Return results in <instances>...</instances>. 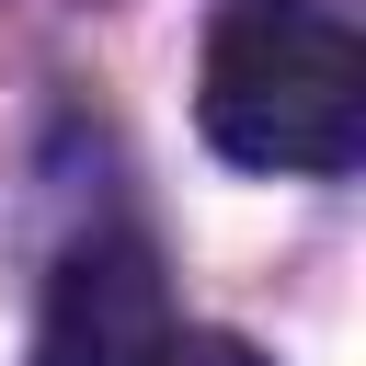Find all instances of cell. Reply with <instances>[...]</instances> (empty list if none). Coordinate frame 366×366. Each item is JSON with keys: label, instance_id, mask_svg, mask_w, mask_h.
Masks as SVG:
<instances>
[{"label": "cell", "instance_id": "obj_1", "mask_svg": "<svg viewBox=\"0 0 366 366\" xmlns=\"http://www.w3.org/2000/svg\"><path fill=\"white\" fill-rule=\"evenodd\" d=\"M194 126L240 172H355L366 149V46L332 0H217Z\"/></svg>", "mask_w": 366, "mask_h": 366}, {"label": "cell", "instance_id": "obj_2", "mask_svg": "<svg viewBox=\"0 0 366 366\" xmlns=\"http://www.w3.org/2000/svg\"><path fill=\"white\" fill-rule=\"evenodd\" d=\"M172 332V297L149 274L137 240H92L57 263L46 320H34V366H149V343Z\"/></svg>", "mask_w": 366, "mask_h": 366}, {"label": "cell", "instance_id": "obj_3", "mask_svg": "<svg viewBox=\"0 0 366 366\" xmlns=\"http://www.w3.org/2000/svg\"><path fill=\"white\" fill-rule=\"evenodd\" d=\"M149 366H263V355H252L240 332H160Z\"/></svg>", "mask_w": 366, "mask_h": 366}]
</instances>
